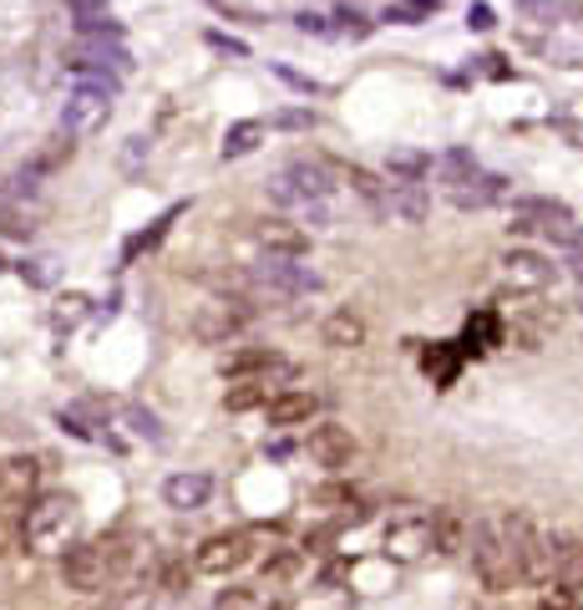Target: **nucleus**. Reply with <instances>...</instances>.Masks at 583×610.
I'll return each instance as SVG.
<instances>
[{"label": "nucleus", "instance_id": "23", "mask_svg": "<svg viewBox=\"0 0 583 610\" xmlns=\"http://www.w3.org/2000/svg\"><path fill=\"white\" fill-rule=\"evenodd\" d=\"M275 397H279L275 382H264V376H244V382H229L223 407H229V412H259V407H269Z\"/></svg>", "mask_w": 583, "mask_h": 610}, {"label": "nucleus", "instance_id": "11", "mask_svg": "<svg viewBox=\"0 0 583 610\" xmlns=\"http://www.w3.org/2000/svg\"><path fill=\"white\" fill-rule=\"evenodd\" d=\"M376 214L406 224V229H422L432 219V189H422V183H386V199L376 204Z\"/></svg>", "mask_w": 583, "mask_h": 610}, {"label": "nucleus", "instance_id": "27", "mask_svg": "<svg viewBox=\"0 0 583 610\" xmlns=\"http://www.w3.org/2000/svg\"><path fill=\"white\" fill-rule=\"evenodd\" d=\"M376 31V21L361 11V5H350V0H340L336 5V36H350V41H365Z\"/></svg>", "mask_w": 583, "mask_h": 610}, {"label": "nucleus", "instance_id": "49", "mask_svg": "<svg viewBox=\"0 0 583 610\" xmlns=\"http://www.w3.org/2000/svg\"><path fill=\"white\" fill-rule=\"evenodd\" d=\"M527 15H548V0H518Z\"/></svg>", "mask_w": 583, "mask_h": 610}, {"label": "nucleus", "instance_id": "26", "mask_svg": "<svg viewBox=\"0 0 583 610\" xmlns=\"http://www.w3.org/2000/svg\"><path fill=\"white\" fill-rule=\"evenodd\" d=\"M122 422H127V432H132V438H143V443H153V447L168 443V432H162V417L153 412V407L127 403V407H122Z\"/></svg>", "mask_w": 583, "mask_h": 610}, {"label": "nucleus", "instance_id": "24", "mask_svg": "<svg viewBox=\"0 0 583 610\" xmlns=\"http://www.w3.org/2000/svg\"><path fill=\"white\" fill-rule=\"evenodd\" d=\"M432 168H437V158L422 153V148H391L386 153V179L391 183H422Z\"/></svg>", "mask_w": 583, "mask_h": 610}, {"label": "nucleus", "instance_id": "15", "mask_svg": "<svg viewBox=\"0 0 583 610\" xmlns=\"http://www.w3.org/2000/svg\"><path fill=\"white\" fill-rule=\"evenodd\" d=\"M447 199H452V208H462V214H477V208L508 204V199H512V179H508V174H477V179L462 183V189H447Z\"/></svg>", "mask_w": 583, "mask_h": 610}, {"label": "nucleus", "instance_id": "33", "mask_svg": "<svg viewBox=\"0 0 583 610\" xmlns=\"http://www.w3.org/2000/svg\"><path fill=\"white\" fill-rule=\"evenodd\" d=\"M563 590H573V596H583V545H569V554H563V565H558V581Z\"/></svg>", "mask_w": 583, "mask_h": 610}, {"label": "nucleus", "instance_id": "39", "mask_svg": "<svg viewBox=\"0 0 583 610\" xmlns=\"http://www.w3.org/2000/svg\"><path fill=\"white\" fill-rule=\"evenodd\" d=\"M294 31H300V36H320V41L336 36V26H330L325 15H315V11H294Z\"/></svg>", "mask_w": 583, "mask_h": 610}, {"label": "nucleus", "instance_id": "41", "mask_svg": "<svg viewBox=\"0 0 583 610\" xmlns=\"http://www.w3.org/2000/svg\"><path fill=\"white\" fill-rule=\"evenodd\" d=\"M204 41L214 46V51H219V57H239V61L248 57V41H239V36H229V31H208Z\"/></svg>", "mask_w": 583, "mask_h": 610}, {"label": "nucleus", "instance_id": "42", "mask_svg": "<svg viewBox=\"0 0 583 610\" xmlns=\"http://www.w3.org/2000/svg\"><path fill=\"white\" fill-rule=\"evenodd\" d=\"M72 15H76V26L102 21V15H112V0H72Z\"/></svg>", "mask_w": 583, "mask_h": 610}, {"label": "nucleus", "instance_id": "44", "mask_svg": "<svg viewBox=\"0 0 583 610\" xmlns=\"http://www.w3.org/2000/svg\"><path fill=\"white\" fill-rule=\"evenodd\" d=\"M538 610H573V590H563V585H548L538 596Z\"/></svg>", "mask_w": 583, "mask_h": 610}, {"label": "nucleus", "instance_id": "1", "mask_svg": "<svg viewBox=\"0 0 583 610\" xmlns=\"http://www.w3.org/2000/svg\"><path fill=\"white\" fill-rule=\"evenodd\" d=\"M21 535H26V550H36V554H61V550H72L76 504L66 499V493H41V499H31Z\"/></svg>", "mask_w": 583, "mask_h": 610}, {"label": "nucleus", "instance_id": "10", "mask_svg": "<svg viewBox=\"0 0 583 610\" xmlns=\"http://www.w3.org/2000/svg\"><path fill=\"white\" fill-rule=\"evenodd\" d=\"M573 219V208L563 199H543V194H518L508 199V235H527V229H548V224Z\"/></svg>", "mask_w": 583, "mask_h": 610}, {"label": "nucleus", "instance_id": "18", "mask_svg": "<svg viewBox=\"0 0 583 610\" xmlns=\"http://www.w3.org/2000/svg\"><path fill=\"white\" fill-rule=\"evenodd\" d=\"M72 61H82V67H107V72H117V76L132 72V51L122 46V36H82Z\"/></svg>", "mask_w": 583, "mask_h": 610}, {"label": "nucleus", "instance_id": "13", "mask_svg": "<svg viewBox=\"0 0 583 610\" xmlns=\"http://www.w3.org/2000/svg\"><path fill=\"white\" fill-rule=\"evenodd\" d=\"M254 239L264 244V254H284V260H300L309 250V229L300 219H284V214H269L254 224Z\"/></svg>", "mask_w": 583, "mask_h": 610}, {"label": "nucleus", "instance_id": "9", "mask_svg": "<svg viewBox=\"0 0 583 610\" xmlns=\"http://www.w3.org/2000/svg\"><path fill=\"white\" fill-rule=\"evenodd\" d=\"M254 300H239V296H219V300H208L204 311H198V321H193V336L208 346H219L229 342V336H239V331L254 321Z\"/></svg>", "mask_w": 583, "mask_h": 610}, {"label": "nucleus", "instance_id": "32", "mask_svg": "<svg viewBox=\"0 0 583 610\" xmlns=\"http://www.w3.org/2000/svg\"><path fill=\"white\" fill-rule=\"evenodd\" d=\"M294 575H300V554L294 550H279L264 560V585H284V581H294Z\"/></svg>", "mask_w": 583, "mask_h": 610}, {"label": "nucleus", "instance_id": "36", "mask_svg": "<svg viewBox=\"0 0 583 610\" xmlns=\"http://www.w3.org/2000/svg\"><path fill=\"white\" fill-rule=\"evenodd\" d=\"M193 575H198V570L189 565V560H168V565H162V581H158V590H168V596H183V590H189V581Z\"/></svg>", "mask_w": 583, "mask_h": 610}, {"label": "nucleus", "instance_id": "34", "mask_svg": "<svg viewBox=\"0 0 583 610\" xmlns=\"http://www.w3.org/2000/svg\"><path fill=\"white\" fill-rule=\"evenodd\" d=\"M264 199H269L275 208H294V214H300V204H305V199H300V189H294V183L284 179V174L264 179Z\"/></svg>", "mask_w": 583, "mask_h": 610}, {"label": "nucleus", "instance_id": "48", "mask_svg": "<svg viewBox=\"0 0 583 610\" xmlns=\"http://www.w3.org/2000/svg\"><path fill=\"white\" fill-rule=\"evenodd\" d=\"M563 270H569V275H573V285L583 290V254H563Z\"/></svg>", "mask_w": 583, "mask_h": 610}, {"label": "nucleus", "instance_id": "28", "mask_svg": "<svg viewBox=\"0 0 583 610\" xmlns=\"http://www.w3.org/2000/svg\"><path fill=\"white\" fill-rule=\"evenodd\" d=\"M543 239H548L558 254H583V224H579V219L548 224V229H543Z\"/></svg>", "mask_w": 583, "mask_h": 610}, {"label": "nucleus", "instance_id": "14", "mask_svg": "<svg viewBox=\"0 0 583 610\" xmlns=\"http://www.w3.org/2000/svg\"><path fill=\"white\" fill-rule=\"evenodd\" d=\"M264 417H269V428H275V432L309 428V422L320 417V397H315V392H305V387H284L275 403L264 407Z\"/></svg>", "mask_w": 583, "mask_h": 610}, {"label": "nucleus", "instance_id": "50", "mask_svg": "<svg viewBox=\"0 0 583 610\" xmlns=\"http://www.w3.org/2000/svg\"><path fill=\"white\" fill-rule=\"evenodd\" d=\"M0 270H5V254H0Z\"/></svg>", "mask_w": 583, "mask_h": 610}, {"label": "nucleus", "instance_id": "22", "mask_svg": "<svg viewBox=\"0 0 583 610\" xmlns=\"http://www.w3.org/2000/svg\"><path fill=\"white\" fill-rule=\"evenodd\" d=\"M264 137H269V122H259V118L229 122V133H223V143H219V158L223 164H239V158L264 148Z\"/></svg>", "mask_w": 583, "mask_h": 610}, {"label": "nucleus", "instance_id": "20", "mask_svg": "<svg viewBox=\"0 0 583 610\" xmlns=\"http://www.w3.org/2000/svg\"><path fill=\"white\" fill-rule=\"evenodd\" d=\"M365 336H371V326H365V315L350 311V306L330 311L320 326V342L330 346V351H355V346H365Z\"/></svg>", "mask_w": 583, "mask_h": 610}, {"label": "nucleus", "instance_id": "43", "mask_svg": "<svg viewBox=\"0 0 583 610\" xmlns=\"http://www.w3.org/2000/svg\"><path fill=\"white\" fill-rule=\"evenodd\" d=\"M493 26H497V11L487 0H472L466 5V31H493Z\"/></svg>", "mask_w": 583, "mask_h": 610}, {"label": "nucleus", "instance_id": "31", "mask_svg": "<svg viewBox=\"0 0 583 610\" xmlns=\"http://www.w3.org/2000/svg\"><path fill=\"white\" fill-rule=\"evenodd\" d=\"M300 224H305L309 235H320V229L336 224V204H330V199H305V204H300Z\"/></svg>", "mask_w": 583, "mask_h": 610}, {"label": "nucleus", "instance_id": "29", "mask_svg": "<svg viewBox=\"0 0 583 610\" xmlns=\"http://www.w3.org/2000/svg\"><path fill=\"white\" fill-rule=\"evenodd\" d=\"M173 219H178V208H173V214H162V219L153 224V229H143V235H132L127 244H122V265H132V260H137L143 250H153V244H158V239L168 235V224H173Z\"/></svg>", "mask_w": 583, "mask_h": 610}, {"label": "nucleus", "instance_id": "47", "mask_svg": "<svg viewBox=\"0 0 583 610\" xmlns=\"http://www.w3.org/2000/svg\"><path fill=\"white\" fill-rule=\"evenodd\" d=\"M26 229H31V224H21V219L11 214V208L0 204V235H26Z\"/></svg>", "mask_w": 583, "mask_h": 610}, {"label": "nucleus", "instance_id": "25", "mask_svg": "<svg viewBox=\"0 0 583 610\" xmlns=\"http://www.w3.org/2000/svg\"><path fill=\"white\" fill-rule=\"evenodd\" d=\"M482 174V164H477V153L472 148H447L437 158V179L447 183V189H462V183H472Z\"/></svg>", "mask_w": 583, "mask_h": 610}, {"label": "nucleus", "instance_id": "6", "mask_svg": "<svg viewBox=\"0 0 583 610\" xmlns=\"http://www.w3.org/2000/svg\"><path fill=\"white\" fill-rule=\"evenodd\" d=\"M300 453H305L315 468H325V474H345L350 463H355V453H361V443H355V432H350L345 422H309Z\"/></svg>", "mask_w": 583, "mask_h": 610}, {"label": "nucleus", "instance_id": "3", "mask_svg": "<svg viewBox=\"0 0 583 610\" xmlns=\"http://www.w3.org/2000/svg\"><path fill=\"white\" fill-rule=\"evenodd\" d=\"M466 554H472V570H477L482 590H493V596H508L512 585L523 581V575H518V565H512L508 545H502V529H497V519H472Z\"/></svg>", "mask_w": 583, "mask_h": 610}, {"label": "nucleus", "instance_id": "38", "mask_svg": "<svg viewBox=\"0 0 583 610\" xmlns=\"http://www.w3.org/2000/svg\"><path fill=\"white\" fill-rule=\"evenodd\" d=\"M21 280H31L36 285V290H51V285H57V270H51V260H21Z\"/></svg>", "mask_w": 583, "mask_h": 610}, {"label": "nucleus", "instance_id": "37", "mask_svg": "<svg viewBox=\"0 0 583 610\" xmlns=\"http://www.w3.org/2000/svg\"><path fill=\"white\" fill-rule=\"evenodd\" d=\"M380 21H386V26H422L426 11H422V5H401V0H386Z\"/></svg>", "mask_w": 583, "mask_h": 610}, {"label": "nucleus", "instance_id": "8", "mask_svg": "<svg viewBox=\"0 0 583 610\" xmlns=\"http://www.w3.org/2000/svg\"><path fill=\"white\" fill-rule=\"evenodd\" d=\"M502 280L512 285V290H548V285H558V275H563V265H554V254H543V250H533V244H512L502 260Z\"/></svg>", "mask_w": 583, "mask_h": 610}, {"label": "nucleus", "instance_id": "46", "mask_svg": "<svg viewBox=\"0 0 583 610\" xmlns=\"http://www.w3.org/2000/svg\"><path fill=\"white\" fill-rule=\"evenodd\" d=\"M290 453H294V443H284V438H264V458H275V463H290Z\"/></svg>", "mask_w": 583, "mask_h": 610}, {"label": "nucleus", "instance_id": "35", "mask_svg": "<svg viewBox=\"0 0 583 610\" xmlns=\"http://www.w3.org/2000/svg\"><path fill=\"white\" fill-rule=\"evenodd\" d=\"M269 72H275L290 92H300V97H320V82H315V76H305V72H294L290 61H269Z\"/></svg>", "mask_w": 583, "mask_h": 610}, {"label": "nucleus", "instance_id": "5", "mask_svg": "<svg viewBox=\"0 0 583 610\" xmlns=\"http://www.w3.org/2000/svg\"><path fill=\"white\" fill-rule=\"evenodd\" d=\"M254 560V535L248 529H223V535H208L198 550H193V570L208 575V581H229Z\"/></svg>", "mask_w": 583, "mask_h": 610}, {"label": "nucleus", "instance_id": "16", "mask_svg": "<svg viewBox=\"0 0 583 610\" xmlns=\"http://www.w3.org/2000/svg\"><path fill=\"white\" fill-rule=\"evenodd\" d=\"M284 179L300 189V199H336V168L325 164V158H309V153H300V158H290V164L279 168Z\"/></svg>", "mask_w": 583, "mask_h": 610}, {"label": "nucleus", "instance_id": "21", "mask_svg": "<svg viewBox=\"0 0 583 610\" xmlns=\"http://www.w3.org/2000/svg\"><path fill=\"white\" fill-rule=\"evenodd\" d=\"M426 535H432V554H462L472 524H466L457 509H432V514H426Z\"/></svg>", "mask_w": 583, "mask_h": 610}, {"label": "nucleus", "instance_id": "45", "mask_svg": "<svg viewBox=\"0 0 583 610\" xmlns=\"http://www.w3.org/2000/svg\"><path fill=\"white\" fill-rule=\"evenodd\" d=\"M309 504H320V509L345 504V509H350V489H340V483H325V489H315V493H309Z\"/></svg>", "mask_w": 583, "mask_h": 610}, {"label": "nucleus", "instance_id": "40", "mask_svg": "<svg viewBox=\"0 0 583 610\" xmlns=\"http://www.w3.org/2000/svg\"><path fill=\"white\" fill-rule=\"evenodd\" d=\"M57 428H61V432H72L76 443H97V432H92V422H87L82 412H66V407H61V412H57Z\"/></svg>", "mask_w": 583, "mask_h": 610}, {"label": "nucleus", "instance_id": "30", "mask_svg": "<svg viewBox=\"0 0 583 610\" xmlns=\"http://www.w3.org/2000/svg\"><path fill=\"white\" fill-rule=\"evenodd\" d=\"M315 112L309 107H279L275 118H269V128H279V133H315Z\"/></svg>", "mask_w": 583, "mask_h": 610}, {"label": "nucleus", "instance_id": "17", "mask_svg": "<svg viewBox=\"0 0 583 610\" xmlns=\"http://www.w3.org/2000/svg\"><path fill=\"white\" fill-rule=\"evenodd\" d=\"M432 550V535H426V514H411V519H391L386 524V554L411 565V560H422Z\"/></svg>", "mask_w": 583, "mask_h": 610}, {"label": "nucleus", "instance_id": "4", "mask_svg": "<svg viewBox=\"0 0 583 610\" xmlns=\"http://www.w3.org/2000/svg\"><path fill=\"white\" fill-rule=\"evenodd\" d=\"M112 92L92 87V82H76L66 87V103H61V133L66 137H97L112 122Z\"/></svg>", "mask_w": 583, "mask_h": 610}, {"label": "nucleus", "instance_id": "19", "mask_svg": "<svg viewBox=\"0 0 583 610\" xmlns=\"http://www.w3.org/2000/svg\"><path fill=\"white\" fill-rule=\"evenodd\" d=\"M41 463L36 458H5L0 463V493L11 499V504H31V499H41Z\"/></svg>", "mask_w": 583, "mask_h": 610}, {"label": "nucleus", "instance_id": "12", "mask_svg": "<svg viewBox=\"0 0 583 610\" xmlns=\"http://www.w3.org/2000/svg\"><path fill=\"white\" fill-rule=\"evenodd\" d=\"M208 499H214V474H204V468H178L162 478V504L173 514H198V509H208Z\"/></svg>", "mask_w": 583, "mask_h": 610}, {"label": "nucleus", "instance_id": "7", "mask_svg": "<svg viewBox=\"0 0 583 610\" xmlns=\"http://www.w3.org/2000/svg\"><path fill=\"white\" fill-rule=\"evenodd\" d=\"M61 585L72 596H97L112 585V565H107V550L102 545H72L61 550Z\"/></svg>", "mask_w": 583, "mask_h": 610}, {"label": "nucleus", "instance_id": "2", "mask_svg": "<svg viewBox=\"0 0 583 610\" xmlns=\"http://www.w3.org/2000/svg\"><path fill=\"white\" fill-rule=\"evenodd\" d=\"M320 275L300 260H284V254H264L259 265H248V290L259 300H275V306H290V300H305L320 290Z\"/></svg>", "mask_w": 583, "mask_h": 610}]
</instances>
